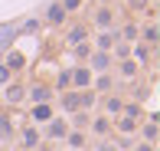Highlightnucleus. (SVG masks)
<instances>
[{"instance_id": "obj_32", "label": "nucleus", "mask_w": 160, "mask_h": 151, "mask_svg": "<svg viewBox=\"0 0 160 151\" xmlns=\"http://www.w3.org/2000/svg\"><path fill=\"white\" fill-rule=\"evenodd\" d=\"M131 7H147V0H131Z\"/></svg>"}, {"instance_id": "obj_3", "label": "nucleus", "mask_w": 160, "mask_h": 151, "mask_svg": "<svg viewBox=\"0 0 160 151\" xmlns=\"http://www.w3.org/2000/svg\"><path fill=\"white\" fill-rule=\"evenodd\" d=\"M69 76H72V89H78V92L92 89V79H95L88 66H75V69H69Z\"/></svg>"}, {"instance_id": "obj_11", "label": "nucleus", "mask_w": 160, "mask_h": 151, "mask_svg": "<svg viewBox=\"0 0 160 151\" xmlns=\"http://www.w3.org/2000/svg\"><path fill=\"white\" fill-rule=\"evenodd\" d=\"M111 89H114V76L111 73H98L92 79V92H95V95H105V92H111Z\"/></svg>"}, {"instance_id": "obj_27", "label": "nucleus", "mask_w": 160, "mask_h": 151, "mask_svg": "<svg viewBox=\"0 0 160 151\" xmlns=\"http://www.w3.org/2000/svg\"><path fill=\"white\" fill-rule=\"evenodd\" d=\"M72 118H75V125H72V128H78V132H82V128H88V121H92V118H88V112H82V109L72 115Z\"/></svg>"}, {"instance_id": "obj_8", "label": "nucleus", "mask_w": 160, "mask_h": 151, "mask_svg": "<svg viewBox=\"0 0 160 151\" xmlns=\"http://www.w3.org/2000/svg\"><path fill=\"white\" fill-rule=\"evenodd\" d=\"M3 102H7V105H23V102H26V89H23L20 82H7Z\"/></svg>"}, {"instance_id": "obj_26", "label": "nucleus", "mask_w": 160, "mask_h": 151, "mask_svg": "<svg viewBox=\"0 0 160 151\" xmlns=\"http://www.w3.org/2000/svg\"><path fill=\"white\" fill-rule=\"evenodd\" d=\"M121 76H124V79H134L137 76V62L134 59H121Z\"/></svg>"}, {"instance_id": "obj_18", "label": "nucleus", "mask_w": 160, "mask_h": 151, "mask_svg": "<svg viewBox=\"0 0 160 151\" xmlns=\"http://www.w3.org/2000/svg\"><path fill=\"white\" fill-rule=\"evenodd\" d=\"M141 36H144V43H147V46L157 49V40H160V33H157V20H147V23L141 26Z\"/></svg>"}, {"instance_id": "obj_1", "label": "nucleus", "mask_w": 160, "mask_h": 151, "mask_svg": "<svg viewBox=\"0 0 160 151\" xmlns=\"http://www.w3.org/2000/svg\"><path fill=\"white\" fill-rule=\"evenodd\" d=\"M137 125H141V105H128L124 102V109L114 115V128H118L121 135H134Z\"/></svg>"}, {"instance_id": "obj_22", "label": "nucleus", "mask_w": 160, "mask_h": 151, "mask_svg": "<svg viewBox=\"0 0 160 151\" xmlns=\"http://www.w3.org/2000/svg\"><path fill=\"white\" fill-rule=\"evenodd\" d=\"M114 33H118V40L131 43V40H137V36H141V26H137V23H124L121 30H114Z\"/></svg>"}, {"instance_id": "obj_35", "label": "nucleus", "mask_w": 160, "mask_h": 151, "mask_svg": "<svg viewBox=\"0 0 160 151\" xmlns=\"http://www.w3.org/2000/svg\"><path fill=\"white\" fill-rule=\"evenodd\" d=\"M42 151H46V148H42Z\"/></svg>"}, {"instance_id": "obj_23", "label": "nucleus", "mask_w": 160, "mask_h": 151, "mask_svg": "<svg viewBox=\"0 0 160 151\" xmlns=\"http://www.w3.org/2000/svg\"><path fill=\"white\" fill-rule=\"evenodd\" d=\"M65 141H69V148H72V151H82V148H85V132L72 128V132L65 135Z\"/></svg>"}, {"instance_id": "obj_13", "label": "nucleus", "mask_w": 160, "mask_h": 151, "mask_svg": "<svg viewBox=\"0 0 160 151\" xmlns=\"http://www.w3.org/2000/svg\"><path fill=\"white\" fill-rule=\"evenodd\" d=\"M59 109H62V112H69V115H75V112H78V92L65 89L62 95H59Z\"/></svg>"}, {"instance_id": "obj_6", "label": "nucleus", "mask_w": 160, "mask_h": 151, "mask_svg": "<svg viewBox=\"0 0 160 151\" xmlns=\"http://www.w3.org/2000/svg\"><path fill=\"white\" fill-rule=\"evenodd\" d=\"M92 23H95L101 33H105V30H114V10H111V7H98L95 17H92Z\"/></svg>"}, {"instance_id": "obj_10", "label": "nucleus", "mask_w": 160, "mask_h": 151, "mask_svg": "<svg viewBox=\"0 0 160 151\" xmlns=\"http://www.w3.org/2000/svg\"><path fill=\"white\" fill-rule=\"evenodd\" d=\"M46 135L52 141H62L65 135H69V121H65V118H49L46 121Z\"/></svg>"}, {"instance_id": "obj_16", "label": "nucleus", "mask_w": 160, "mask_h": 151, "mask_svg": "<svg viewBox=\"0 0 160 151\" xmlns=\"http://www.w3.org/2000/svg\"><path fill=\"white\" fill-rule=\"evenodd\" d=\"M137 128H141V138H144V141L157 145V115H150V118H147V121H141Z\"/></svg>"}, {"instance_id": "obj_4", "label": "nucleus", "mask_w": 160, "mask_h": 151, "mask_svg": "<svg viewBox=\"0 0 160 151\" xmlns=\"http://www.w3.org/2000/svg\"><path fill=\"white\" fill-rule=\"evenodd\" d=\"M88 69H92V73H108V69H111V53H105V49H92Z\"/></svg>"}, {"instance_id": "obj_17", "label": "nucleus", "mask_w": 160, "mask_h": 151, "mask_svg": "<svg viewBox=\"0 0 160 151\" xmlns=\"http://www.w3.org/2000/svg\"><path fill=\"white\" fill-rule=\"evenodd\" d=\"M114 43H118V33H114V30H105L95 43H92V49H105V53H111V46H114Z\"/></svg>"}, {"instance_id": "obj_2", "label": "nucleus", "mask_w": 160, "mask_h": 151, "mask_svg": "<svg viewBox=\"0 0 160 151\" xmlns=\"http://www.w3.org/2000/svg\"><path fill=\"white\" fill-rule=\"evenodd\" d=\"M39 141H42V135H39L36 125H23V128H20V148H23V151H36Z\"/></svg>"}, {"instance_id": "obj_19", "label": "nucleus", "mask_w": 160, "mask_h": 151, "mask_svg": "<svg viewBox=\"0 0 160 151\" xmlns=\"http://www.w3.org/2000/svg\"><path fill=\"white\" fill-rule=\"evenodd\" d=\"M101 105H105V115H118L121 109H124V99H121V95H105Z\"/></svg>"}, {"instance_id": "obj_12", "label": "nucleus", "mask_w": 160, "mask_h": 151, "mask_svg": "<svg viewBox=\"0 0 160 151\" xmlns=\"http://www.w3.org/2000/svg\"><path fill=\"white\" fill-rule=\"evenodd\" d=\"M65 20H69V13L62 10L59 0H56V3H49V10H46V23H49V26H62Z\"/></svg>"}, {"instance_id": "obj_9", "label": "nucleus", "mask_w": 160, "mask_h": 151, "mask_svg": "<svg viewBox=\"0 0 160 151\" xmlns=\"http://www.w3.org/2000/svg\"><path fill=\"white\" fill-rule=\"evenodd\" d=\"M88 128L98 135V138H108V135H111V128H114V121H111V115H95V118L88 121Z\"/></svg>"}, {"instance_id": "obj_30", "label": "nucleus", "mask_w": 160, "mask_h": 151, "mask_svg": "<svg viewBox=\"0 0 160 151\" xmlns=\"http://www.w3.org/2000/svg\"><path fill=\"white\" fill-rule=\"evenodd\" d=\"M10 76H13V73L3 66V62H0V85H7V82H10Z\"/></svg>"}, {"instance_id": "obj_29", "label": "nucleus", "mask_w": 160, "mask_h": 151, "mask_svg": "<svg viewBox=\"0 0 160 151\" xmlns=\"http://www.w3.org/2000/svg\"><path fill=\"white\" fill-rule=\"evenodd\" d=\"M59 3H62L65 13H78V10H82V0H59Z\"/></svg>"}, {"instance_id": "obj_14", "label": "nucleus", "mask_w": 160, "mask_h": 151, "mask_svg": "<svg viewBox=\"0 0 160 151\" xmlns=\"http://www.w3.org/2000/svg\"><path fill=\"white\" fill-rule=\"evenodd\" d=\"M131 53H134V62H137V66H144V62L154 59V46H147V43H134Z\"/></svg>"}, {"instance_id": "obj_31", "label": "nucleus", "mask_w": 160, "mask_h": 151, "mask_svg": "<svg viewBox=\"0 0 160 151\" xmlns=\"http://www.w3.org/2000/svg\"><path fill=\"white\" fill-rule=\"evenodd\" d=\"M134 151H157V145H150V141H141V145H137Z\"/></svg>"}, {"instance_id": "obj_34", "label": "nucleus", "mask_w": 160, "mask_h": 151, "mask_svg": "<svg viewBox=\"0 0 160 151\" xmlns=\"http://www.w3.org/2000/svg\"><path fill=\"white\" fill-rule=\"evenodd\" d=\"M0 115H3V102H0Z\"/></svg>"}, {"instance_id": "obj_7", "label": "nucleus", "mask_w": 160, "mask_h": 151, "mask_svg": "<svg viewBox=\"0 0 160 151\" xmlns=\"http://www.w3.org/2000/svg\"><path fill=\"white\" fill-rule=\"evenodd\" d=\"M26 102H30V105L52 102V89H49V85H30V89H26Z\"/></svg>"}, {"instance_id": "obj_5", "label": "nucleus", "mask_w": 160, "mask_h": 151, "mask_svg": "<svg viewBox=\"0 0 160 151\" xmlns=\"http://www.w3.org/2000/svg\"><path fill=\"white\" fill-rule=\"evenodd\" d=\"M30 118H33V125H46L49 118H56V112H52V102H39V105H30Z\"/></svg>"}, {"instance_id": "obj_21", "label": "nucleus", "mask_w": 160, "mask_h": 151, "mask_svg": "<svg viewBox=\"0 0 160 151\" xmlns=\"http://www.w3.org/2000/svg\"><path fill=\"white\" fill-rule=\"evenodd\" d=\"M7 69H10V73H20V69L26 66V56L23 53H17V49H13V53H7V62H3Z\"/></svg>"}, {"instance_id": "obj_15", "label": "nucleus", "mask_w": 160, "mask_h": 151, "mask_svg": "<svg viewBox=\"0 0 160 151\" xmlns=\"http://www.w3.org/2000/svg\"><path fill=\"white\" fill-rule=\"evenodd\" d=\"M88 40V26L85 23H75L69 33H65V46H75V43H85Z\"/></svg>"}, {"instance_id": "obj_24", "label": "nucleus", "mask_w": 160, "mask_h": 151, "mask_svg": "<svg viewBox=\"0 0 160 151\" xmlns=\"http://www.w3.org/2000/svg\"><path fill=\"white\" fill-rule=\"evenodd\" d=\"M72 56H75L78 62H88V56H92V43L85 40V43H75L72 46Z\"/></svg>"}, {"instance_id": "obj_28", "label": "nucleus", "mask_w": 160, "mask_h": 151, "mask_svg": "<svg viewBox=\"0 0 160 151\" xmlns=\"http://www.w3.org/2000/svg\"><path fill=\"white\" fill-rule=\"evenodd\" d=\"M69 85H72V76H69V69H65V73H59V79H56V89H59V92H65Z\"/></svg>"}, {"instance_id": "obj_25", "label": "nucleus", "mask_w": 160, "mask_h": 151, "mask_svg": "<svg viewBox=\"0 0 160 151\" xmlns=\"http://www.w3.org/2000/svg\"><path fill=\"white\" fill-rule=\"evenodd\" d=\"M95 102H98V95H95V92H92V89L78 92V109H82V112H88V109H92V105H95Z\"/></svg>"}, {"instance_id": "obj_33", "label": "nucleus", "mask_w": 160, "mask_h": 151, "mask_svg": "<svg viewBox=\"0 0 160 151\" xmlns=\"http://www.w3.org/2000/svg\"><path fill=\"white\" fill-rule=\"evenodd\" d=\"M98 3H101V7H108V3H111V0H98Z\"/></svg>"}, {"instance_id": "obj_20", "label": "nucleus", "mask_w": 160, "mask_h": 151, "mask_svg": "<svg viewBox=\"0 0 160 151\" xmlns=\"http://www.w3.org/2000/svg\"><path fill=\"white\" fill-rule=\"evenodd\" d=\"M17 135V125H13L10 115H0V141H10Z\"/></svg>"}]
</instances>
